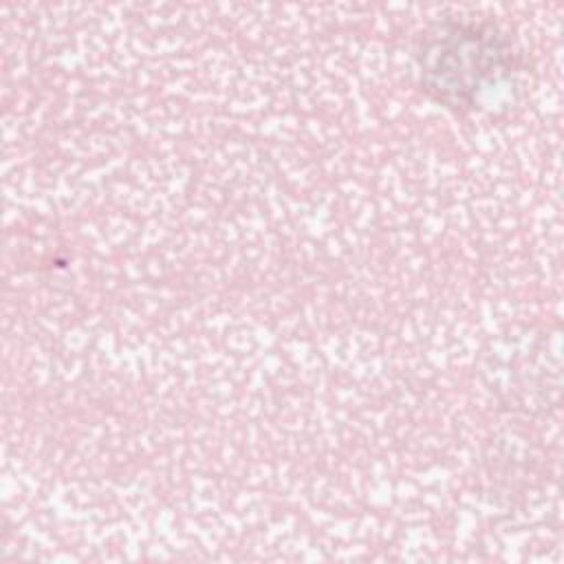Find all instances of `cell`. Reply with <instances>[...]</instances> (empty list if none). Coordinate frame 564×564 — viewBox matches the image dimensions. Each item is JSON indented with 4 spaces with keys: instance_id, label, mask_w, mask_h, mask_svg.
<instances>
[{
    "instance_id": "1",
    "label": "cell",
    "mask_w": 564,
    "mask_h": 564,
    "mask_svg": "<svg viewBox=\"0 0 564 564\" xmlns=\"http://www.w3.org/2000/svg\"><path fill=\"white\" fill-rule=\"evenodd\" d=\"M511 66L509 44L496 29L454 24L432 37L421 55V77L438 101L463 108L485 82H496Z\"/></svg>"
}]
</instances>
